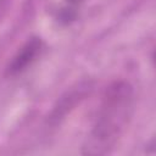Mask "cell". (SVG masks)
<instances>
[{
    "label": "cell",
    "instance_id": "2",
    "mask_svg": "<svg viewBox=\"0 0 156 156\" xmlns=\"http://www.w3.org/2000/svg\"><path fill=\"white\" fill-rule=\"evenodd\" d=\"M41 49V41L38 38H32L28 40L15 55L12 58L10 66H9V72L10 74H17L24 71L39 55Z\"/></svg>",
    "mask_w": 156,
    "mask_h": 156
},
{
    "label": "cell",
    "instance_id": "1",
    "mask_svg": "<svg viewBox=\"0 0 156 156\" xmlns=\"http://www.w3.org/2000/svg\"><path fill=\"white\" fill-rule=\"evenodd\" d=\"M134 111V89L126 80L113 82L105 91L93 128L83 146L85 155L110 154Z\"/></svg>",
    "mask_w": 156,
    "mask_h": 156
},
{
    "label": "cell",
    "instance_id": "3",
    "mask_svg": "<svg viewBox=\"0 0 156 156\" xmlns=\"http://www.w3.org/2000/svg\"><path fill=\"white\" fill-rule=\"evenodd\" d=\"M87 87L83 88H78L71 93H67L66 96H63L60 102L57 104V106L54 108L51 116H50V121L52 123H57L61 118H63V116H66L67 111H69L71 108H73V106L77 105V98H83L84 96V90Z\"/></svg>",
    "mask_w": 156,
    "mask_h": 156
}]
</instances>
